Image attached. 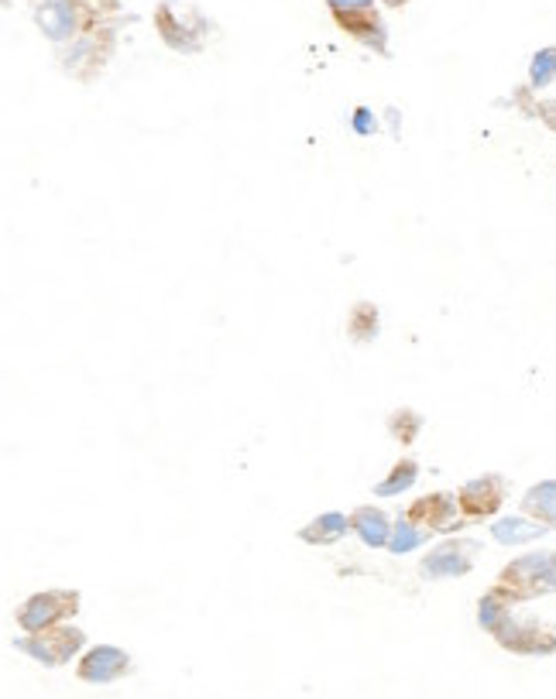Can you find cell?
<instances>
[{"instance_id":"6","label":"cell","mask_w":556,"mask_h":699,"mask_svg":"<svg viewBox=\"0 0 556 699\" xmlns=\"http://www.w3.org/2000/svg\"><path fill=\"white\" fill-rule=\"evenodd\" d=\"M460 511L467 518H488L494 515L498 508H502L505 500V481L502 477H481V481H470L464 491H460Z\"/></svg>"},{"instance_id":"12","label":"cell","mask_w":556,"mask_h":699,"mask_svg":"<svg viewBox=\"0 0 556 699\" xmlns=\"http://www.w3.org/2000/svg\"><path fill=\"white\" fill-rule=\"evenodd\" d=\"M344 531H347V518L337 515V511H330V515H320L313 525H305L299 535L305 542H313V545H330V542H337Z\"/></svg>"},{"instance_id":"2","label":"cell","mask_w":556,"mask_h":699,"mask_svg":"<svg viewBox=\"0 0 556 699\" xmlns=\"http://www.w3.org/2000/svg\"><path fill=\"white\" fill-rule=\"evenodd\" d=\"M494 638L502 641L509 652H519V655L556 652V631L543 628L540 621H512V613L505 618V624L494 631Z\"/></svg>"},{"instance_id":"5","label":"cell","mask_w":556,"mask_h":699,"mask_svg":"<svg viewBox=\"0 0 556 699\" xmlns=\"http://www.w3.org/2000/svg\"><path fill=\"white\" fill-rule=\"evenodd\" d=\"M478 545L475 542H443L423 559V573L440 579V576H460L475 566Z\"/></svg>"},{"instance_id":"7","label":"cell","mask_w":556,"mask_h":699,"mask_svg":"<svg viewBox=\"0 0 556 699\" xmlns=\"http://www.w3.org/2000/svg\"><path fill=\"white\" fill-rule=\"evenodd\" d=\"M460 500L451 497V494H433V497H423L420 505H412L409 518L415 525H423L430 531H454L460 525Z\"/></svg>"},{"instance_id":"1","label":"cell","mask_w":556,"mask_h":699,"mask_svg":"<svg viewBox=\"0 0 556 699\" xmlns=\"http://www.w3.org/2000/svg\"><path fill=\"white\" fill-rule=\"evenodd\" d=\"M498 586L509 594V600H530L540 594L556 590V552H533L515 559L512 566H505Z\"/></svg>"},{"instance_id":"3","label":"cell","mask_w":556,"mask_h":699,"mask_svg":"<svg viewBox=\"0 0 556 699\" xmlns=\"http://www.w3.org/2000/svg\"><path fill=\"white\" fill-rule=\"evenodd\" d=\"M76 607H79L76 594H38L18 610V621L24 631H45L69 618V613H76Z\"/></svg>"},{"instance_id":"14","label":"cell","mask_w":556,"mask_h":699,"mask_svg":"<svg viewBox=\"0 0 556 699\" xmlns=\"http://www.w3.org/2000/svg\"><path fill=\"white\" fill-rule=\"evenodd\" d=\"M415 473H420V466H415L412 460H402L392 473H388V477L375 487L381 497H392V494H399V491H405V487H412L415 484Z\"/></svg>"},{"instance_id":"8","label":"cell","mask_w":556,"mask_h":699,"mask_svg":"<svg viewBox=\"0 0 556 699\" xmlns=\"http://www.w3.org/2000/svg\"><path fill=\"white\" fill-rule=\"evenodd\" d=\"M127 668V655L121 649H93L87 658L79 662V679H87V683H110V679H118L121 673Z\"/></svg>"},{"instance_id":"15","label":"cell","mask_w":556,"mask_h":699,"mask_svg":"<svg viewBox=\"0 0 556 699\" xmlns=\"http://www.w3.org/2000/svg\"><path fill=\"white\" fill-rule=\"evenodd\" d=\"M365 319H378V313L371 309V305H357V309H354V323H351V332H354L357 340H368L371 332H375V326L365 323Z\"/></svg>"},{"instance_id":"9","label":"cell","mask_w":556,"mask_h":699,"mask_svg":"<svg viewBox=\"0 0 556 699\" xmlns=\"http://www.w3.org/2000/svg\"><path fill=\"white\" fill-rule=\"evenodd\" d=\"M491 535L505 545H519V542H536L540 535H546V525L530 521V515H515L505 521H494L491 525Z\"/></svg>"},{"instance_id":"10","label":"cell","mask_w":556,"mask_h":699,"mask_svg":"<svg viewBox=\"0 0 556 699\" xmlns=\"http://www.w3.org/2000/svg\"><path fill=\"white\" fill-rule=\"evenodd\" d=\"M522 511L530 518H536L540 525H546V528H556V481L536 484L530 494H525Z\"/></svg>"},{"instance_id":"13","label":"cell","mask_w":556,"mask_h":699,"mask_svg":"<svg viewBox=\"0 0 556 699\" xmlns=\"http://www.w3.org/2000/svg\"><path fill=\"white\" fill-rule=\"evenodd\" d=\"M426 531H430V528L415 525L412 518H402V521L396 525V535H392V542H388V549H392V552H412L415 545L426 542Z\"/></svg>"},{"instance_id":"4","label":"cell","mask_w":556,"mask_h":699,"mask_svg":"<svg viewBox=\"0 0 556 699\" xmlns=\"http://www.w3.org/2000/svg\"><path fill=\"white\" fill-rule=\"evenodd\" d=\"M79 645H82V631L63 628V624L45 628V631H35L32 638L21 641V649L32 652L35 658H42L45 665H59V662L73 658V652H76Z\"/></svg>"},{"instance_id":"11","label":"cell","mask_w":556,"mask_h":699,"mask_svg":"<svg viewBox=\"0 0 556 699\" xmlns=\"http://www.w3.org/2000/svg\"><path fill=\"white\" fill-rule=\"evenodd\" d=\"M351 525H354V531H357L365 545H388V542H392V539H388V518L378 508L354 511V521Z\"/></svg>"}]
</instances>
